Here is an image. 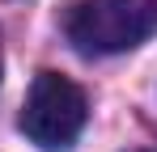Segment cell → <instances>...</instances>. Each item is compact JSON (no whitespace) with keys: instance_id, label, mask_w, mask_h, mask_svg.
Wrapping results in <instances>:
<instances>
[{"instance_id":"cell-1","label":"cell","mask_w":157,"mask_h":152,"mask_svg":"<svg viewBox=\"0 0 157 152\" xmlns=\"http://www.w3.org/2000/svg\"><path fill=\"white\" fill-rule=\"evenodd\" d=\"M157 34V0H81L68 13V42L81 55H119Z\"/></svg>"},{"instance_id":"cell-2","label":"cell","mask_w":157,"mask_h":152,"mask_svg":"<svg viewBox=\"0 0 157 152\" xmlns=\"http://www.w3.org/2000/svg\"><path fill=\"white\" fill-rule=\"evenodd\" d=\"M85 93L59 72H38L21 106V131L43 152L68 148L85 127Z\"/></svg>"}]
</instances>
